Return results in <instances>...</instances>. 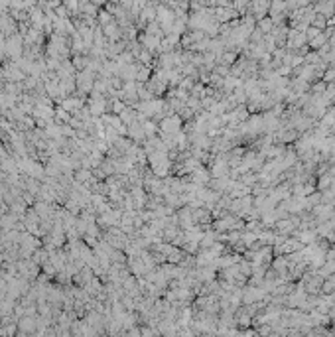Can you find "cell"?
Instances as JSON below:
<instances>
[{
	"instance_id": "cell-17",
	"label": "cell",
	"mask_w": 335,
	"mask_h": 337,
	"mask_svg": "<svg viewBox=\"0 0 335 337\" xmlns=\"http://www.w3.org/2000/svg\"><path fill=\"white\" fill-rule=\"evenodd\" d=\"M97 20H99V26H101V28H103V26H107V24H111V22H117V20H115V16H113L109 10H99Z\"/></svg>"
},
{
	"instance_id": "cell-24",
	"label": "cell",
	"mask_w": 335,
	"mask_h": 337,
	"mask_svg": "<svg viewBox=\"0 0 335 337\" xmlns=\"http://www.w3.org/2000/svg\"><path fill=\"white\" fill-rule=\"evenodd\" d=\"M229 2H235V0H229Z\"/></svg>"
},
{
	"instance_id": "cell-19",
	"label": "cell",
	"mask_w": 335,
	"mask_h": 337,
	"mask_svg": "<svg viewBox=\"0 0 335 337\" xmlns=\"http://www.w3.org/2000/svg\"><path fill=\"white\" fill-rule=\"evenodd\" d=\"M312 26H315V28H319V30H325L327 18H325L323 14H317V12H315V16H314V20H312Z\"/></svg>"
},
{
	"instance_id": "cell-6",
	"label": "cell",
	"mask_w": 335,
	"mask_h": 337,
	"mask_svg": "<svg viewBox=\"0 0 335 337\" xmlns=\"http://www.w3.org/2000/svg\"><path fill=\"white\" fill-rule=\"evenodd\" d=\"M126 266H128L130 274H134L136 278H142V276H144V274L148 272V268H146V264H144V262H142L140 255L128 257V258H126Z\"/></svg>"
},
{
	"instance_id": "cell-7",
	"label": "cell",
	"mask_w": 335,
	"mask_h": 337,
	"mask_svg": "<svg viewBox=\"0 0 335 337\" xmlns=\"http://www.w3.org/2000/svg\"><path fill=\"white\" fill-rule=\"evenodd\" d=\"M249 10H251V14H253L256 20H260V18L268 16L270 0H251V2H249Z\"/></svg>"
},
{
	"instance_id": "cell-11",
	"label": "cell",
	"mask_w": 335,
	"mask_h": 337,
	"mask_svg": "<svg viewBox=\"0 0 335 337\" xmlns=\"http://www.w3.org/2000/svg\"><path fill=\"white\" fill-rule=\"evenodd\" d=\"M238 59V56H236V50H233V47H229V50H225L221 56H219V59H217V65H227V67H231L235 61Z\"/></svg>"
},
{
	"instance_id": "cell-16",
	"label": "cell",
	"mask_w": 335,
	"mask_h": 337,
	"mask_svg": "<svg viewBox=\"0 0 335 337\" xmlns=\"http://www.w3.org/2000/svg\"><path fill=\"white\" fill-rule=\"evenodd\" d=\"M128 105L122 99H109V109L113 111V115H120Z\"/></svg>"
},
{
	"instance_id": "cell-1",
	"label": "cell",
	"mask_w": 335,
	"mask_h": 337,
	"mask_svg": "<svg viewBox=\"0 0 335 337\" xmlns=\"http://www.w3.org/2000/svg\"><path fill=\"white\" fill-rule=\"evenodd\" d=\"M4 54H6V56L12 59V61H16V59H20V58L24 56V38H22L18 32L6 38V43H4Z\"/></svg>"
},
{
	"instance_id": "cell-22",
	"label": "cell",
	"mask_w": 335,
	"mask_h": 337,
	"mask_svg": "<svg viewBox=\"0 0 335 337\" xmlns=\"http://www.w3.org/2000/svg\"><path fill=\"white\" fill-rule=\"evenodd\" d=\"M4 58H6V54H4V50H0V63L4 61Z\"/></svg>"
},
{
	"instance_id": "cell-23",
	"label": "cell",
	"mask_w": 335,
	"mask_h": 337,
	"mask_svg": "<svg viewBox=\"0 0 335 337\" xmlns=\"http://www.w3.org/2000/svg\"><path fill=\"white\" fill-rule=\"evenodd\" d=\"M321 2H329V0H321Z\"/></svg>"
},
{
	"instance_id": "cell-25",
	"label": "cell",
	"mask_w": 335,
	"mask_h": 337,
	"mask_svg": "<svg viewBox=\"0 0 335 337\" xmlns=\"http://www.w3.org/2000/svg\"><path fill=\"white\" fill-rule=\"evenodd\" d=\"M0 146H2V142H0Z\"/></svg>"
},
{
	"instance_id": "cell-14",
	"label": "cell",
	"mask_w": 335,
	"mask_h": 337,
	"mask_svg": "<svg viewBox=\"0 0 335 337\" xmlns=\"http://www.w3.org/2000/svg\"><path fill=\"white\" fill-rule=\"evenodd\" d=\"M331 183H333V176H331L329 172H325V174H319V176H317V179H315V187H317L319 191H323V189H329V187H331Z\"/></svg>"
},
{
	"instance_id": "cell-3",
	"label": "cell",
	"mask_w": 335,
	"mask_h": 337,
	"mask_svg": "<svg viewBox=\"0 0 335 337\" xmlns=\"http://www.w3.org/2000/svg\"><path fill=\"white\" fill-rule=\"evenodd\" d=\"M158 124H160V130H162V132H166V134H176V132L181 130V126H183V119H181L177 113H172V115L164 117Z\"/></svg>"
},
{
	"instance_id": "cell-21",
	"label": "cell",
	"mask_w": 335,
	"mask_h": 337,
	"mask_svg": "<svg viewBox=\"0 0 335 337\" xmlns=\"http://www.w3.org/2000/svg\"><path fill=\"white\" fill-rule=\"evenodd\" d=\"M160 4H166V6H170V8H174L176 4H177V0H158Z\"/></svg>"
},
{
	"instance_id": "cell-13",
	"label": "cell",
	"mask_w": 335,
	"mask_h": 337,
	"mask_svg": "<svg viewBox=\"0 0 335 337\" xmlns=\"http://www.w3.org/2000/svg\"><path fill=\"white\" fill-rule=\"evenodd\" d=\"M154 54L150 50H146V47H140V50L134 54V59L140 61V63H144V65H152L154 63Z\"/></svg>"
},
{
	"instance_id": "cell-5",
	"label": "cell",
	"mask_w": 335,
	"mask_h": 337,
	"mask_svg": "<svg viewBox=\"0 0 335 337\" xmlns=\"http://www.w3.org/2000/svg\"><path fill=\"white\" fill-rule=\"evenodd\" d=\"M126 136H128L132 142H136V144H144V140L148 138V136H146V132H144V126H142V122H140V120H134L132 124H128Z\"/></svg>"
},
{
	"instance_id": "cell-8",
	"label": "cell",
	"mask_w": 335,
	"mask_h": 337,
	"mask_svg": "<svg viewBox=\"0 0 335 337\" xmlns=\"http://www.w3.org/2000/svg\"><path fill=\"white\" fill-rule=\"evenodd\" d=\"M189 179L194 181V183H197V185H209V181H211L209 168H205V166H197L194 172L189 174Z\"/></svg>"
},
{
	"instance_id": "cell-18",
	"label": "cell",
	"mask_w": 335,
	"mask_h": 337,
	"mask_svg": "<svg viewBox=\"0 0 335 337\" xmlns=\"http://www.w3.org/2000/svg\"><path fill=\"white\" fill-rule=\"evenodd\" d=\"M325 89H327V83H325L323 79H317V81H314V83H312L310 93H314V95H323V93H325Z\"/></svg>"
},
{
	"instance_id": "cell-20",
	"label": "cell",
	"mask_w": 335,
	"mask_h": 337,
	"mask_svg": "<svg viewBox=\"0 0 335 337\" xmlns=\"http://www.w3.org/2000/svg\"><path fill=\"white\" fill-rule=\"evenodd\" d=\"M325 83H335V67H327L323 71V77H321Z\"/></svg>"
},
{
	"instance_id": "cell-4",
	"label": "cell",
	"mask_w": 335,
	"mask_h": 337,
	"mask_svg": "<svg viewBox=\"0 0 335 337\" xmlns=\"http://www.w3.org/2000/svg\"><path fill=\"white\" fill-rule=\"evenodd\" d=\"M160 41H162L160 36H154V34H148V32H142V34H140V43H142V47L150 50L154 56L160 54Z\"/></svg>"
},
{
	"instance_id": "cell-9",
	"label": "cell",
	"mask_w": 335,
	"mask_h": 337,
	"mask_svg": "<svg viewBox=\"0 0 335 337\" xmlns=\"http://www.w3.org/2000/svg\"><path fill=\"white\" fill-rule=\"evenodd\" d=\"M16 325H18V333H34L36 327H38L36 316H22V317L16 321Z\"/></svg>"
},
{
	"instance_id": "cell-10",
	"label": "cell",
	"mask_w": 335,
	"mask_h": 337,
	"mask_svg": "<svg viewBox=\"0 0 335 337\" xmlns=\"http://www.w3.org/2000/svg\"><path fill=\"white\" fill-rule=\"evenodd\" d=\"M235 319H236V325L238 329H243V327H251L253 325V316L249 314V310L245 306H241L236 312H235Z\"/></svg>"
},
{
	"instance_id": "cell-12",
	"label": "cell",
	"mask_w": 335,
	"mask_h": 337,
	"mask_svg": "<svg viewBox=\"0 0 335 337\" xmlns=\"http://www.w3.org/2000/svg\"><path fill=\"white\" fill-rule=\"evenodd\" d=\"M152 65H144L138 61V69H136V81L138 83H148V79L152 77Z\"/></svg>"
},
{
	"instance_id": "cell-2",
	"label": "cell",
	"mask_w": 335,
	"mask_h": 337,
	"mask_svg": "<svg viewBox=\"0 0 335 337\" xmlns=\"http://www.w3.org/2000/svg\"><path fill=\"white\" fill-rule=\"evenodd\" d=\"M75 85H77V91L87 95L93 91V85H95V73L91 69H81L77 71L75 75Z\"/></svg>"
},
{
	"instance_id": "cell-15",
	"label": "cell",
	"mask_w": 335,
	"mask_h": 337,
	"mask_svg": "<svg viewBox=\"0 0 335 337\" xmlns=\"http://www.w3.org/2000/svg\"><path fill=\"white\" fill-rule=\"evenodd\" d=\"M258 24H256V28L266 36V34H270L272 32V28H274V20L272 18H268V16H264V18H260V20H256Z\"/></svg>"
}]
</instances>
